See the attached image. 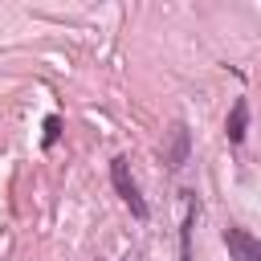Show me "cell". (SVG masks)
Instances as JSON below:
<instances>
[{"label":"cell","mask_w":261,"mask_h":261,"mask_svg":"<svg viewBox=\"0 0 261 261\" xmlns=\"http://www.w3.org/2000/svg\"><path fill=\"white\" fill-rule=\"evenodd\" d=\"M57 130H61V118H57V114H49V118H45V135H41V143H45V147H53V143H57Z\"/></svg>","instance_id":"5b68a950"},{"label":"cell","mask_w":261,"mask_h":261,"mask_svg":"<svg viewBox=\"0 0 261 261\" xmlns=\"http://www.w3.org/2000/svg\"><path fill=\"white\" fill-rule=\"evenodd\" d=\"M110 184H114V192L122 196V204L139 216V220H147V200H143V192H139V184H135V175H130V163L118 155V159H110Z\"/></svg>","instance_id":"6da1fadb"},{"label":"cell","mask_w":261,"mask_h":261,"mask_svg":"<svg viewBox=\"0 0 261 261\" xmlns=\"http://www.w3.org/2000/svg\"><path fill=\"white\" fill-rule=\"evenodd\" d=\"M122 261H139V257H122Z\"/></svg>","instance_id":"8992f818"},{"label":"cell","mask_w":261,"mask_h":261,"mask_svg":"<svg viewBox=\"0 0 261 261\" xmlns=\"http://www.w3.org/2000/svg\"><path fill=\"white\" fill-rule=\"evenodd\" d=\"M224 245H228L232 261H261V241L245 228H224Z\"/></svg>","instance_id":"3957f363"},{"label":"cell","mask_w":261,"mask_h":261,"mask_svg":"<svg viewBox=\"0 0 261 261\" xmlns=\"http://www.w3.org/2000/svg\"><path fill=\"white\" fill-rule=\"evenodd\" d=\"M245 126H249V102L237 98V102H232V114H228V122H224L228 143H241V139H245Z\"/></svg>","instance_id":"277c9868"},{"label":"cell","mask_w":261,"mask_h":261,"mask_svg":"<svg viewBox=\"0 0 261 261\" xmlns=\"http://www.w3.org/2000/svg\"><path fill=\"white\" fill-rule=\"evenodd\" d=\"M188 151H192L188 126H184V122H171V126H167V139H163V163H167L171 171H179V167L188 163Z\"/></svg>","instance_id":"7a4b0ae2"}]
</instances>
